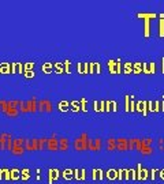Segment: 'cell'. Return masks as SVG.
Listing matches in <instances>:
<instances>
[{"mask_svg":"<svg viewBox=\"0 0 164 184\" xmlns=\"http://www.w3.org/2000/svg\"><path fill=\"white\" fill-rule=\"evenodd\" d=\"M88 143H89V138H88V134L86 132H82L77 139H74L73 142V146L77 151H84L88 149Z\"/></svg>","mask_w":164,"mask_h":184,"instance_id":"cell-1","label":"cell"},{"mask_svg":"<svg viewBox=\"0 0 164 184\" xmlns=\"http://www.w3.org/2000/svg\"><path fill=\"white\" fill-rule=\"evenodd\" d=\"M25 150H28V151L40 150L39 138H33V139H29V138H26V142H25Z\"/></svg>","mask_w":164,"mask_h":184,"instance_id":"cell-2","label":"cell"},{"mask_svg":"<svg viewBox=\"0 0 164 184\" xmlns=\"http://www.w3.org/2000/svg\"><path fill=\"white\" fill-rule=\"evenodd\" d=\"M151 177V172L146 168H142L141 164L137 165V180H148Z\"/></svg>","mask_w":164,"mask_h":184,"instance_id":"cell-3","label":"cell"},{"mask_svg":"<svg viewBox=\"0 0 164 184\" xmlns=\"http://www.w3.org/2000/svg\"><path fill=\"white\" fill-rule=\"evenodd\" d=\"M39 110L41 112H52L54 110V105L49 100H39Z\"/></svg>","mask_w":164,"mask_h":184,"instance_id":"cell-4","label":"cell"},{"mask_svg":"<svg viewBox=\"0 0 164 184\" xmlns=\"http://www.w3.org/2000/svg\"><path fill=\"white\" fill-rule=\"evenodd\" d=\"M62 176V172L56 168H51L48 169V184H54V182L59 180V177Z\"/></svg>","mask_w":164,"mask_h":184,"instance_id":"cell-5","label":"cell"},{"mask_svg":"<svg viewBox=\"0 0 164 184\" xmlns=\"http://www.w3.org/2000/svg\"><path fill=\"white\" fill-rule=\"evenodd\" d=\"M47 149L51 150V151L59 150V138H56V135H52L51 138H48V142H47Z\"/></svg>","mask_w":164,"mask_h":184,"instance_id":"cell-6","label":"cell"},{"mask_svg":"<svg viewBox=\"0 0 164 184\" xmlns=\"http://www.w3.org/2000/svg\"><path fill=\"white\" fill-rule=\"evenodd\" d=\"M116 150L127 151L129 150V139L127 138H118L116 139Z\"/></svg>","mask_w":164,"mask_h":184,"instance_id":"cell-7","label":"cell"},{"mask_svg":"<svg viewBox=\"0 0 164 184\" xmlns=\"http://www.w3.org/2000/svg\"><path fill=\"white\" fill-rule=\"evenodd\" d=\"M144 74H156V63L151 61V63H144V68H142Z\"/></svg>","mask_w":164,"mask_h":184,"instance_id":"cell-8","label":"cell"},{"mask_svg":"<svg viewBox=\"0 0 164 184\" xmlns=\"http://www.w3.org/2000/svg\"><path fill=\"white\" fill-rule=\"evenodd\" d=\"M89 74H101L100 63H96V61L89 63Z\"/></svg>","mask_w":164,"mask_h":184,"instance_id":"cell-9","label":"cell"},{"mask_svg":"<svg viewBox=\"0 0 164 184\" xmlns=\"http://www.w3.org/2000/svg\"><path fill=\"white\" fill-rule=\"evenodd\" d=\"M11 138V134L8 132H2L0 134V150H6V143Z\"/></svg>","mask_w":164,"mask_h":184,"instance_id":"cell-10","label":"cell"},{"mask_svg":"<svg viewBox=\"0 0 164 184\" xmlns=\"http://www.w3.org/2000/svg\"><path fill=\"white\" fill-rule=\"evenodd\" d=\"M105 177H107L108 180H118V169H108V171H105Z\"/></svg>","mask_w":164,"mask_h":184,"instance_id":"cell-11","label":"cell"},{"mask_svg":"<svg viewBox=\"0 0 164 184\" xmlns=\"http://www.w3.org/2000/svg\"><path fill=\"white\" fill-rule=\"evenodd\" d=\"M78 74H89V63H77Z\"/></svg>","mask_w":164,"mask_h":184,"instance_id":"cell-12","label":"cell"},{"mask_svg":"<svg viewBox=\"0 0 164 184\" xmlns=\"http://www.w3.org/2000/svg\"><path fill=\"white\" fill-rule=\"evenodd\" d=\"M62 177H63L64 180H71V179H74V169L66 168L64 171H62Z\"/></svg>","mask_w":164,"mask_h":184,"instance_id":"cell-13","label":"cell"},{"mask_svg":"<svg viewBox=\"0 0 164 184\" xmlns=\"http://www.w3.org/2000/svg\"><path fill=\"white\" fill-rule=\"evenodd\" d=\"M69 147H70V141L67 138H59V150L62 151H66V150H69Z\"/></svg>","mask_w":164,"mask_h":184,"instance_id":"cell-14","label":"cell"},{"mask_svg":"<svg viewBox=\"0 0 164 184\" xmlns=\"http://www.w3.org/2000/svg\"><path fill=\"white\" fill-rule=\"evenodd\" d=\"M20 110L18 109V108H13V106H8L7 109L4 110V113L8 116V117H17V116L19 115Z\"/></svg>","mask_w":164,"mask_h":184,"instance_id":"cell-15","label":"cell"},{"mask_svg":"<svg viewBox=\"0 0 164 184\" xmlns=\"http://www.w3.org/2000/svg\"><path fill=\"white\" fill-rule=\"evenodd\" d=\"M105 147H107V150H110V151H115L116 150V138L107 139V142H105Z\"/></svg>","mask_w":164,"mask_h":184,"instance_id":"cell-16","label":"cell"},{"mask_svg":"<svg viewBox=\"0 0 164 184\" xmlns=\"http://www.w3.org/2000/svg\"><path fill=\"white\" fill-rule=\"evenodd\" d=\"M116 110H118V104H116V101H114V100L107 101L105 112H116Z\"/></svg>","mask_w":164,"mask_h":184,"instance_id":"cell-17","label":"cell"},{"mask_svg":"<svg viewBox=\"0 0 164 184\" xmlns=\"http://www.w3.org/2000/svg\"><path fill=\"white\" fill-rule=\"evenodd\" d=\"M144 36H145V38H149V36H151V20L149 19L144 20Z\"/></svg>","mask_w":164,"mask_h":184,"instance_id":"cell-18","label":"cell"},{"mask_svg":"<svg viewBox=\"0 0 164 184\" xmlns=\"http://www.w3.org/2000/svg\"><path fill=\"white\" fill-rule=\"evenodd\" d=\"M137 16H138V18H142L144 20H146V19L151 20V19H155L157 15L155 13H138V14H137Z\"/></svg>","mask_w":164,"mask_h":184,"instance_id":"cell-19","label":"cell"},{"mask_svg":"<svg viewBox=\"0 0 164 184\" xmlns=\"http://www.w3.org/2000/svg\"><path fill=\"white\" fill-rule=\"evenodd\" d=\"M0 74H11V63H0Z\"/></svg>","mask_w":164,"mask_h":184,"instance_id":"cell-20","label":"cell"},{"mask_svg":"<svg viewBox=\"0 0 164 184\" xmlns=\"http://www.w3.org/2000/svg\"><path fill=\"white\" fill-rule=\"evenodd\" d=\"M58 108H59L60 112H67V110H70V102L66 100H62L59 104H58Z\"/></svg>","mask_w":164,"mask_h":184,"instance_id":"cell-21","label":"cell"},{"mask_svg":"<svg viewBox=\"0 0 164 184\" xmlns=\"http://www.w3.org/2000/svg\"><path fill=\"white\" fill-rule=\"evenodd\" d=\"M133 66L134 63H130V61L123 63V74H133Z\"/></svg>","mask_w":164,"mask_h":184,"instance_id":"cell-22","label":"cell"},{"mask_svg":"<svg viewBox=\"0 0 164 184\" xmlns=\"http://www.w3.org/2000/svg\"><path fill=\"white\" fill-rule=\"evenodd\" d=\"M52 70H54V63H44L43 66H41V71H43L44 74H51Z\"/></svg>","mask_w":164,"mask_h":184,"instance_id":"cell-23","label":"cell"},{"mask_svg":"<svg viewBox=\"0 0 164 184\" xmlns=\"http://www.w3.org/2000/svg\"><path fill=\"white\" fill-rule=\"evenodd\" d=\"M54 70H55V74H64L66 72L64 63H54Z\"/></svg>","mask_w":164,"mask_h":184,"instance_id":"cell-24","label":"cell"},{"mask_svg":"<svg viewBox=\"0 0 164 184\" xmlns=\"http://www.w3.org/2000/svg\"><path fill=\"white\" fill-rule=\"evenodd\" d=\"M10 172H11V180L17 182V180H19V179H20V171H19L18 168H13V169H10Z\"/></svg>","mask_w":164,"mask_h":184,"instance_id":"cell-25","label":"cell"},{"mask_svg":"<svg viewBox=\"0 0 164 184\" xmlns=\"http://www.w3.org/2000/svg\"><path fill=\"white\" fill-rule=\"evenodd\" d=\"M70 110H71V112H74V113L80 112V110H81L80 101H71V102H70Z\"/></svg>","mask_w":164,"mask_h":184,"instance_id":"cell-26","label":"cell"},{"mask_svg":"<svg viewBox=\"0 0 164 184\" xmlns=\"http://www.w3.org/2000/svg\"><path fill=\"white\" fill-rule=\"evenodd\" d=\"M107 67L110 74H116V60H108Z\"/></svg>","mask_w":164,"mask_h":184,"instance_id":"cell-27","label":"cell"},{"mask_svg":"<svg viewBox=\"0 0 164 184\" xmlns=\"http://www.w3.org/2000/svg\"><path fill=\"white\" fill-rule=\"evenodd\" d=\"M144 68V63H140V61H136L133 66V74H141Z\"/></svg>","mask_w":164,"mask_h":184,"instance_id":"cell-28","label":"cell"},{"mask_svg":"<svg viewBox=\"0 0 164 184\" xmlns=\"http://www.w3.org/2000/svg\"><path fill=\"white\" fill-rule=\"evenodd\" d=\"M25 151V147H18V146H13V149H11V154H14V156H22Z\"/></svg>","mask_w":164,"mask_h":184,"instance_id":"cell-29","label":"cell"},{"mask_svg":"<svg viewBox=\"0 0 164 184\" xmlns=\"http://www.w3.org/2000/svg\"><path fill=\"white\" fill-rule=\"evenodd\" d=\"M140 153H141L142 156H151V154L153 153V149H152V146H144L142 145V149L140 150Z\"/></svg>","mask_w":164,"mask_h":184,"instance_id":"cell-30","label":"cell"},{"mask_svg":"<svg viewBox=\"0 0 164 184\" xmlns=\"http://www.w3.org/2000/svg\"><path fill=\"white\" fill-rule=\"evenodd\" d=\"M140 139L138 138H131L129 139V150H136L137 149V145H138Z\"/></svg>","mask_w":164,"mask_h":184,"instance_id":"cell-31","label":"cell"},{"mask_svg":"<svg viewBox=\"0 0 164 184\" xmlns=\"http://www.w3.org/2000/svg\"><path fill=\"white\" fill-rule=\"evenodd\" d=\"M29 177H30V171H29L28 168H23L22 171H20V179H22V182L29 180Z\"/></svg>","mask_w":164,"mask_h":184,"instance_id":"cell-32","label":"cell"},{"mask_svg":"<svg viewBox=\"0 0 164 184\" xmlns=\"http://www.w3.org/2000/svg\"><path fill=\"white\" fill-rule=\"evenodd\" d=\"M26 71H34V63L33 61L23 63V72H26Z\"/></svg>","mask_w":164,"mask_h":184,"instance_id":"cell-33","label":"cell"},{"mask_svg":"<svg viewBox=\"0 0 164 184\" xmlns=\"http://www.w3.org/2000/svg\"><path fill=\"white\" fill-rule=\"evenodd\" d=\"M159 36L164 37V18H160V22H159Z\"/></svg>","mask_w":164,"mask_h":184,"instance_id":"cell-34","label":"cell"},{"mask_svg":"<svg viewBox=\"0 0 164 184\" xmlns=\"http://www.w3.org/2000/svg\"><path fill=\"white\" fill-rule=\"evenodd\" d=\"M125 109L126 112H130V94L125 96Z\"/></svg>","mask_w":164,"mask_h":184,"instance_id":"cell-35","label":"cell"},{"mask_svg":"<svg viewBox=\"0 0 164 184\" xmlns=\"http://www.w3.org/2000/svg\"><path fill=\"white\" fill-rule=\"evenodd\" d=\"M80 104H81V110H84V112H88V102H86V98H81V100H80Z\"/></svg>","mask_w":164,"mask_h":184,"instance_id":"cell-36","label":"cell"},{"mask_svg":"<svg viewBox=\"0 0 164 184\" xmlns=\"http://www.w3.org/2000/svg\"><path fill=\"white\" fill-rule=\"evenodd\" d=\"M95 141V149H96V151L97 150H101V147H102V141L100 138H97V139H93Z\"/></svg>","mask_w":164,"mask_h":184,"instance_id":"cell-37","label":"cell"},{"mask_svg":"<svg viewBox=\"0 0 164 184\" xmlns=\"http://www.w3.org/2000/svg\"><path fill=\"white\" fill-rule=\"evenodd\" d=\"M7 108H8V101L7 100H0V110L4 112Z\"/></svg>","mask_w":164,"mask_h":184,"instance_id":"cell-38","label":"cell"},{"mask_svg":"<svg viewBox=\"0 0 164 184\" xmlns=\"http://www.w3.org/2000/svg\"><path fill=\"white\" fill-rule=\"evenodd\" d=\"M47 142H48V138H39V145H40V150L44 147H47Z\"/></svg>","mask_w":164,"mask_h":184,"instance_id":"cell-39","label":"cell"},{"mask_svg":"<svg viewBox=\"0 0 164 184\" xmlns=\"http://www.w3.org/2000/svg\"><path fill=\"white\" fill-rule=\"evenodd\" d=\"M116 74H123V66L121 60H116Z\"/></svg>","mask_w":164,"mask_h":184,"instance_id":"cell-40","label":"cell"},{"mask_svg":"<svg viewBox=\"0 0 164 184\" xmlns=\"http://www.w3.org/2000/svg\"><path fill=\"white\" fill-rule=\"evenodd\" d=\"M136 104L134 101V96H130V112H136Z\"/></svg>","mask_w":164,"mask_h":184,"instance_id":"cell-41","label":"cell"},{"mask_svg":"<svg viewBox=\"0 0 164 184\" xmlns=\"http://www.w3.org/2000/svg\"><path fill=\"white\" fill-rule=\"evenodd\" d=\"M142 108H144V109H142V115L146 117V116H148V112H149V110H148V101H142Z\"/></svg>","mask_w":164,"mask_h":184,"instance_id":"cell-42","label":"cell"},{"mask_svg":"<svg viewBox=\"0 0 164 184\" xmlns=\"http://www.w3.org/2000/svg\"><path fill=\"white\" fill-rule=\"evenodd\" d=\"M63 63H64V70H66V74H71V68H70L71 63H70V60H66V61H63Z\"/></svg>","mask_w":164,"mask_h":184,"instance_id":"cell-43","label":"cell"},{"mask_svg":"<svg viewBox=\"0 0 164 184\" xmlns=\"http://www.w3.org/2000/svg\"><path fill=\"white\" fill-rule=\"evenodd\" d=\"M92 180H99V169L97 168L92 169Z\"/></svg>","mask_w":164,"mask_h":184,"instance_id":"cell-44","label":"cell"},{"mask_svg":"<svg viewBox=\"0 0 164 184\" xmlns=\"http://www.w3.org/2000/svg\"><path fill=\"white\" fill-rule=\"evenodd\" d=\"M151 177L149 179L152 180V182H155V179H156V172H159V169H156V168H153V169H151Z\"/></svg>","mask_w":164,"mask_h":184,"instance_id":"cell-45","label":"cell"},{"mask_svg":"<svg viewBox=\"0 0 164 184\" xmlns=\"http://www.w3.org/2000/svg\"><path fill=\"white\" fill-rule=\"evenodd\" d=\"M11 74H18V63H11Z\"/></svg>","mask_w":164,"mask_h":184,"instance_id":"cell-46","label":"cell"},{"mask_svg":"<svg viewBox=\"0 0 164 184\" xmlns=\"http://www.w3.org/2000/svg\"><path fill=\"white\" fill-rule=\"evenodd\" d=\"M142 141V145L144 146H152V142H153V139H151V138H144L141 139Z\"/></svg>","mask_w":164,"mask_h":184,"instance_id":"cell-47","label":"cell"},{"mask_svg":"<svg viewBox=\"0 0 164 184\" xmlns=\"http://www.w3.org/2000/svg\"><path fill=\"white\" fill-rule=\"evenodd\" d=\"M153 105H155V112H160L162 110V102L160 101H155Z\"/></svg>","mask_w":164,"mask_h":184,"instance_id":"cell-48","label":"cell"},{"mask_svg":"<svg viewBox=\"0 0 164 184\" xmlns=\"http://www.w3.org/2000/svg\"><path fill=\"white\" fill-rule=\"evenodd\" d=\"M130 179H131L130 169H129V168H125V177H123V180H130Z\"/></svg>","mask_w":164,"mask_h":184,"instance_id":"cell-49","label":"cell"},{"mask_svg":"<svg viewBox=\"0 0 164 184\" xmlns=\"http://www.w3.org/2000/svg\"><path fill=\"white\" fill-rule=\"evenodd\" d=\"M125 177V168H121L118 169V180H123Z\"/></svg>","mask_w":164,"mask_h":184,"instance_id":"cell-50","label":"cell"},{"mask_svg":"<svg viewBox=\"0 0 164 184\" xmlns=\"http://www.w3.org/2000/svg\"><path fill=\"white\" fill-rule=\"evenodd\" d=\"M4 180H11V172L7 168H4Z\"/></svg>","mask_w":164,"mask_h":184,"instance_id":"cell-51","label":"cell"},{"mask_svg":"<svg viewBox=\"0 0 164 184\" xmlns=\"http://www.w3.org/2000/svg\"><path fill=\"white\" fill-rule=\"evenodd\" d=\"M142 101H137V104H136V110L137 112H141L142 113Z\"/></svg>","mask_w":164,"mask_h":184,"instance_id":"cell-52","label":"cell"},{"mask_svg":"<svg viewBox=\"0 0 164 184\" xmlns=\"http://www.w3.org/2000/svg\"><path fill=\"white\" fill-rule=\"evenodd\" d=\"M23 75H25L26 78H34L36 72H34V71H26V72H23Z\"/></svg>","mask_w":164,"mask_h":184,"instance_id":"cell-53","label":"cell"},{"mask_svg":"<svg viewBox=\"0 0 164 184\" xmlns=\"http://www.w3.org/2000/svg\"><path fill=\"white\" fill-rule=\"evenodd\" d=\"M131 180H137V169H130Z\"/></svg>","mask_w":164,"mask_h":184,"instance_id":"cell-54","label":"cell"},{"mask_svg":"<svg viewBox=\"0 0 164 184\" xmlns=\"http://www.w3.org/2000/svg\"><path fill=\"white\" fill-rule=\"evenodd\" d=\"M80 176H81V169H74V179L80 180Z\"/></svg>","mask_w":164,"mask_h":184,"instance_id":"cell-55","label":"cell"},{"mask_svg":"<svg viewBox=\"0 0 164 184\" xmlns=\"http://www.w3.org/2000/svg\"><path fill=\"white\" fill-rule=\"evenodd\" d=\"M105 106H107V101H100V112H105Z\"/></svg>","mask_w":164,"mask_h":184,"instance_id":"cell-56","label":"cell"},{"mask_svg":"<svg viewBox=\"0 0 164 184\" xmlns=\"http://www.w3.org/2000/svg\"><path fill=\"white\" fill-rule=\"evenodd\" d=\"M99 105H100V104H99L97 101H95V102H93V109H95L96 112H100V106H99Z\"/></svg>","mask_w":164,"mask_h":184,"instance_id":"cell-57","label":"cell"},{"mask_svg":"<svg viewBox=\"0 0 164 184\" xmlns=\"http://www.w3.org/2000/svg\"><path fill=\"white\" fill-rule=\"evenodd\" d=\"M148 110L155 112V106H153V102H152V101H148Z\"/></svg>","mask_w":164,"mask_h":184,"instance_id":"cell-58","label":"cell"},{"mask_svg":"<svg viewBox=\"0 0 164 184\" xmlns=\"http://www.w3.org/2000/svg\"><path fill=\"white\" fill-rule=\"evenodd\" d=\"M86 179V171L85 169H81V176H80V180H85Z\"/></svg>","mask_w":164,"mask_h":184,"instance_id":"cell-59","label":"cell"},{"mask_svg":"<svg viewBox=\"0 0 164 184\" xmlns=\"http://www.w3.org/2000/svg\"><path fill=\"white\" fill-rule=\"evenodd\" d=\"M18 74H23V63H18Z\"/></svg>","mask_w":164,"mask_h":184,"instance_id":"cell-60","label":"cell"},{"mask_svg":"<svg viewBox=\"0 0 164 184\" xmlns=\"http://www.w3.org/2000/svg\"><path fill=\"white\" fill-rule=\"evenodd\" d=\"M159 177L164 180V169H159Z\"/></svg>","mask_w":164,"mask_h":184,"instance_id":"cell-61","label":"cell"},{"mask_svg":"<svg viewBox=\"0 0 164 184\" xmlns=\"http://www.w3.org/2000/svg\"><path fill=\"white\" fill-rule=\"evenodd\" d=\"M3 179H4V168L0 169V180H3Z\"/></svg>","mask_w":164,"mask_h":184,"instance_id":"cell-62","label":"cell"},{"mask_svg":"<svg viewBox=\"0 0 164 184\" xmlns=\"http://www.w3.org/2000/svg\"><path fill=\"white\" fill-rule=\"evenodd\" d=\"M162 72L164 74V57H162Z\"/></svg>","mask_w":164,"mask_h":184,"instance_id":"cell-63","label":"cell"}]
</instances>
